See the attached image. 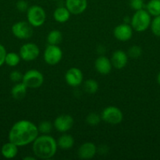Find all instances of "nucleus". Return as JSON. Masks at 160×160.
<instances>
[{"label":"nucleus","instance_id":"1","mask_svg":"<svg viewBox=\"0 0 160 160\" xmlns=\"http://www.w3.org/2000/svg\"><path fill=\"white\" fill-rule=\"evenodd\" d=\"M38 126L28 120H20L16 122L10 128L8 134L9 142L18 147L26 146L32 144L39 136Z\"/></svg>","mask_w":160,"mask_h":160},{"label":"nucleus","instance_id":"2","mask_svg":"<svg viewBox=\"0 0 160 160\" xmlns=\"http://www.w3.org/2000/svg\"><path fill=\"white\" fill-rule=\"evenodd\" d=\"M58 145L56 141L49 134L38 136L32 142V151L36 158L50 159L56 155Z\"/></svg>","mask_w":160,"mask_h":160},{"label":"nucleus","instance_id":"3","mask_svg":"<svg viewBox=\"0 0 160 160\" xmlns=\"http://www.w3.org/2000/svg\"><path fill=\"white\" fill-rule=\"evenodd\" d=\"M152 16L146 9L135 11L130 19V25L133 31L136 32H144L148 29L152 22Z\"/></svg>","mask_w":160,"mask_h":160},{"label":"nucleus","instance_id":"4","mask_svg":"<svg viewBox=\"0 0 160 160\" xmlns=\"http://www.w3.org/2000/svg\"><path fill=\"white\" fill-rule=\"evenodd\" d=\"M46 19V13L42 7L31 6L27 10V20L33 28H39L44 24Z\"/></svg>","mask_w":160,"mask_h":160},{"label":"nucleus","instance_id":"5","mask_svg":"<svg viewBox=\"0 0 160 160\" xmlns=\"http://www.w3.org/2000/svg\"><path fill=\"white\" fill-rule=\"evenodd\" d=\"M22 82L28 88H38L42 85L44 82V76L39 70H29L23 74Z\"/></svg>","mask_w":160,"mask_h":160},{"label":"nucleus","instance_id":"6","mask_svg":"<svg viewBox=\"0 0 160 160\" xmlns=\"http://www.w3.org/2000/svg\"><path fill=\"white\" fill-rule=\"evenodd\" d=\"M101 120L105 123L111 125L120 123L123 120V114L121 109L116 106H108L102 111Z\"/></svg>","mask_w":160,"mask_h":160},{"label":"nucleus","instance_id":"7","mask_svg":"<svg viewBox=\"0 0 160 160\" xmlns=\"http://www.w3.org/2000/svg\"><path fill=\"white\" fill-rule=\"evenodd\" d=\"M33 27L28 21H18L13 24L11 31L14 37L21 40L30 38L33 34Z\"/></svg>","mask_w":160,"mask_h":160},{"label":"nucleus","instance_id":"8","mask_svg":"<svg viewBox=\"0 0 160 160\" xmlns=\"http://www.w3.org/2000/svg\"><path fill=\"white\" fill-rule=\"evenodd\" d=\"M62 58L63 52L58 45H47L43 53V59L48 65H56V64L61 62Z\"/></svg>","mask_w":160,"mask_h":160},{"label":"nucleus","instance_id":"9","mask_svg":"<svg viewBox=\"0 0 160 160\" xmlns=\"http://www.w3.org/2000/svg\"><path fill=\"white\" fill-rule=\"evenodd\" d=\"M19 54L21 59H23L24 61L31 62L39 57L40 54V49L36 44L28 42L24 44L20 47Z\"/></svg>","mask_w":160,"mask_h":160},{"label":"nucleus","instance_id":"10","mask_svg":"<svg viewBox=\"0 0 160 160\" xmlns=\"http://www.w3.org/2000/svg\"><path fill=\"white\" fill-rule=\"evenodd\" d=\"M53 128L61 133H66L70 131L74 125V119L69 114H61L56 117L53 121Z\"/></svg>","mask_w":160,"mask_h":160},{"label":"nucleus","instance_id":"11","mask_svg":"<svg viewBox=\"0 0 160 160\" xmlns=\"http://www.w3.org/2000/svg\"><path fill=\"white\" fill-rule=\"evenodd\" d=\"M64 79L66 83L71 87H78L83 81V73L80 69L77 67H72L65 73Z\"/></svg>","mask_w":160,"mask_h":160},{"label":"nucleus","instance_id":"12","mask_svg":"<svg viewBox=\"0 0 160 160\" xmlns=\"http://www.w3.org/2000/svg\"><path fill=\"white\" fill-rule=\"evenodd\" d=\"M133 30L131 25L127 23H122L116 26L113 30L114 37L120 42H127L133 37Z\"/></svg>","mask_w":160,"mask_h":160},{"label":"nucleus","instance_id":"13","mask_svg":"<svg viewBox=\"0 0 160 160\" xmlns=\"http://www.w3.org/2000/svg\"><path fill=\"white\" fill-rule=\"evenodd\" d=\"M97 146L93 142H87L82 144L78 149V156L82 159H90L97 154Z\"/></svg>","mask_w":160,"mask_h":160},{"label":"nucleus","instance_id":"14","mask_svg":"<svg viewBox=\"0 0 160 160\" xmlns=\"http://www.w3.org/2000/svg\"><path fill=\"white\" fill-rule=\"evenodd\" d=\"M87 0H66L65 7L71 14L78 15L85 12L87 8Z\"/></svg>","mask_w":160,"mask_h":160},{"label":"nucleus","instance_id":"15","mask_svg":"<svg viewBox=\"0 0 160 160\" xmlns=\"http://www.w3.org/2000/svg\"><path fill=\"white\" fill-rule=\"evenodd\" d=\"M129 56L126 52L122 50H116L111 56V62L112 67L117 70H122L126 66Z\"/></svg>","mask_w":160,"mask_h":160},{"label":"nucleus","instance_id":"16","mask_svg":"<svg viewBox=\"0 0 160 160\" xmlns=\"http://www.w3.org/2000/svg\"><path fill=\"white\" fill-rule=\"evenodd\" d=\"M95 69L100 74L108 75L112 69L111 59L104 56H100L95 60Z\"/></svg>","mask_w":160,"mask_h":160},{"label":"nucleus","instance_id":"17","mask_svg":"<svg viewBox=\"0 0 160 160\" xmlns=\"http://www.w3.org/2000/svg\"><path fill=\"white\" fill-rule=\"evenodd\" d=\"M18 153V146L11 142L5 143L2 146L1 154L6 159H13Z\"/></svg>","mask_w":160,"mask_h":160},{"label":"nucleus","instance_id":"18","mask_svg":"<svg viewBox=\"0 0 160 160\" xmlns=\"http://www.w3.org/2000/svg\"><path fill=\"white\" fill-rule=\"evenodd\" d=\"M28 89V88L22 81L17 82L11 89V95H12L14 99H23L26 96Z\"/></svg>","mask_w":160,"mask_h":160},{"label":"nucleus","instance_id":"19","mask_svg":"<svg viewBox=\"0 0 160 160\" xmlns=\"http://www.w3.org/2000/svg\"><path fill=\"white\" fill-rule=\"evenodd\" d=\"M71 12L65 6H61L56 8L53 12V19L57 23H64L70 19Z\"/></svg>","mask_w":160,"mask_h":160},{"label":"nucleus","instance_id":"20","mask_svg":"<svg viewBox=\"0 0 160 160\" xmlns=\"http://www.w3.org/2000/svg\"><path fill=\"white\" fill-rule=\"evenodd\" d=\"M58 148L63 150H69L75 145V139L72 135L67 134H64L56 141Z\"/></svg>","mask_w":160,"mask_h":160},{"label":"nucleus","instance_id":"21","mask_svg":"<svg viewBox=\"0 0 160 160\" xmlns=\"http://www.w3.org/2000/svg\"><path fill=\"white\" fill-rule=\"evenodd\" d=\"M62 33L58 30H53L50 32H49L46 38V41L49 45H58L62 42Z\"/></svg>","mask_w":160,"mask_h":160},{"label":"nucleus","instance_id":"22","mask_svg":"<svg viewBox=\"0 0 160 160\" xmlns=\"http://www.w3.org/2000/svg\"><path fill=\"white\" fill-rule=\"evenodd\" d=\"M146 10L151 16L157 17L160 15V0H150L146 5Z\"/></svg>","mask_w":160,"mask_h":160},{"label":"nucleus","instance_id":"23","mask_svg":"<svg viewBox=\"0 0 160 160\" xmlns=\"http://www.w3.org/2000/svg\"><path fill=\"white\" fill-rule=\"evenodd\" d=\"M20 54H17V52H10L6 53V58H5V63L7 66L11 67H17L20 62Z\"/></svg>","mask_w":160,"mask_h":160},{"label":"nucleus","instance_id":"24","mask_svg":"<svg viewBox=\"0 0 160 160\" xmlns=\"http://www.w3.org/2000/svg\"><path fill=\"white\" fill-rule=\"evenodd\" d=\"M84 91L88 94H95L98 91L99 84L97 81L93 79H88L83 84Z\"/></svg>","mask_w":160,"mask_h":160},{"label":"nucleus","instance_id":"25","mask_svg":"<svg viewBox=\"0 0 160 160\" xmlns=\"http://www.w3.org/2000/svg\"><path fill=\"white\" fill-rule=\"evenodd\" d=\"M53 128V124L48 120H43L40 122L38 125V129L39 133L42 134H49L52 131Z\"/></svg>","mask_w":160,"mask_h":160},{"label":"nucleus","instance_id":"26","mask_svg":"<svg viewBox=\"0 0 160 160\" xmlns=\"http://www.w3.org/2000/svg\"><path fill=\"white\" fill-rule=\"evenodd\" d=\"M150 28L154 35L160 37V15L155 17L152 20Z\"/></svg>","mask_w":160,"mask_h":160},{"label":"nucleus","instance_id":"27","mask_svg":"<svg viewBox=\"0 0 160 160\" xmlns=\"http://www.w3.org/2000/svg\"><path fill=\"white\" fill-rule=\"evenodd\" d=\"M100 120H101V117L96 112H90L86 119L87 124L90 126H97L100 123Z\"/></svg>","mask_w":160,"mask_h":160},{"label":"nucleus","instance_id":"28","mask_svg":"<svg viewBox=\"0 0 160 160\" xmlns=\"http://www.w3.org/2000/svg\"><path fill=\"white\" fill-rule=\"evenodd\" d=\"M127 55L129 57H131L133 59H137L142 55V48L139 45H133L129 48Z\"/></svg>","mask_w":160,"mask_h":160},{"label":"nucleus","instance_id":"29","mask_svg":"<svg viewBox=\"0 0 160 160\" xmlns=\"http://www.w3.org/2000/svg\"><path fill=\"white\" fill-rule=\"evenodd\" d=\"M130 7L135 11L144 9V0H130Z\"/></svg>","mask_w":160,"mask_h":160},{"label":"nucleus","instance_id":"30","mask_svg":"<svg viewBox=\"0 0 160 160\" xmlns=\"http://www.w3.org/2000/svg\"><path fill=\"white\" fill-rule=\"evenodd\" d=\"M9 78H10V80L13 82H20V81H22L23 74L19 70H13L9 74Z\"/></svg>","mask_w":160,"mask_h":160},{"label":"nucleus","instance_id":"31","mask_svg":"<svg viewBox=\"0 0 160 160\" xmlns=\"http://www.w3.org/2000/svg\"><path fill=\"white\" fill-rule=\"evenodd\" d=\"M16 7H17V10L19 12H27V10L28 9L29 6H28V2L25 1V0H19L17 3H16Z\"/></svg>","mask_w":160,"mask_h":160},{"label":"nucleus","instance_id":"32","mask_svg":"<svg viewBox=\"0 0 160 160\" xmlns=\"http://www.w3.org/2000/svg\"><path fill=\"white\" fill-rule=\"evenodd\" d=\"M6 50L3 45L0 44V67L5 63V58L6 56Z\"/></svg>","mask_w":160,"mask_h":160},{"label":"nucleus","instance_id":"33","mask_svg":"<svg viewBox=\"0 0 160 160\" xmlns=\"http://www.w3.org/2000/svg\"><path fill=\"white\" fill-rule=\"evenodd\" d=\"M24 160H35V158L31 157V156H26V157L23 158Z\"/></svg>","mask_w":160,"mask_h":160},{"label":"nucleus","instance_id":"34","mask_svg":"<svg viewBox=\"0 0 160 160\" xmlns=\"http://www.w3.org/2000/svg\"><path fill=\"white\" fill-rule=\"evenodd\" d=\"M157 82H158V84L160 85V72L158 73V76H157Z\"/></svg>","mask_w":160,"mask_h":160},{"label":"nucleus","instance_id":"35","mask_svg":"<svg viewBox=\"0 0 160 160\" xmlns=\"http://www.w3.org/2000/svg\"><path fill=\"white\" fill-rule=\"evenodd\" d=\"M54 1H56V0H54Z\"/></svg>","mask_w":160,"mask_h":160}]
</instances>
